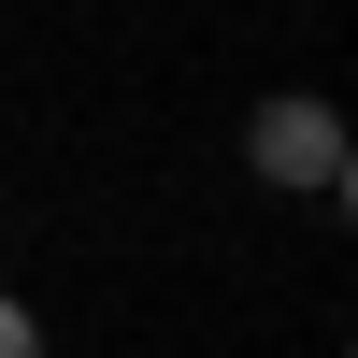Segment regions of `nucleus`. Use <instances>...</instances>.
Here are the masks:
<instances>
[{"instance_id":"1","label":"nucleus","mask_w":358,"mask_h":358,"mask_svg":"<svg viewBox=\"0 0 358 358\" xmlns=\"http://www.w3.org/2000/svg\"><path fill=\"white\" fill-rule=\"evenodd\" d=\"M244 158H258V187H301V201H344V115H330V101H273Z\"/></svg>"},{"instance_id":"2","label":"nucleus","mask_w":358,"mask_h":358,"mask_svg":"<svg viewBox=\"0 0 358 358\" xmlns=\"http://www.w3.org/2000/svg\"><path fill=\"white\" fill-rule=\"evenodd\" d=\"M0 358H43V315H29L15 287H0Z\"/></svg>"}]
</instances>
